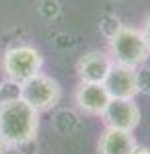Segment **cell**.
I'll return each instance as SVG.
<instances>
[{
    "instance_id": "1",
    "label": "cell",
    "mask_w": 150,
    "mask_h": 154,
    "mask_svg": "<svg viewBox=\"0 0 150 154\" xmlns=\"http://www.w3.org/2000/svg\"><path fill=\"white\" fill-rule=\"evenodd\" d=\"M39 131V113L21 97L0 101V138L8 148H19L33 142Z\"/></svg>"
},
{
    "instance_id": "2",
    "label": "cell",
    "mask_w": 150,
    "mask_h": 154,
    "mask_svg": "<svg viewBox=\"0 0 150 154\" xmlns=\"http://www.w3.org/2000/svg\"><path fill=\"white\" fill-rule=\"evenodd\" d=\"M109 56L113 64L138 70L150 58V45L144 39L142 31L130 25H117L109 33Z\"/></svg>"
},
{
    "instance_id": "3",
    "label": "cell",
    "mask_w": 150,
    "mask_h": 154,
    "mask_svg": "<svg viewBox=\"0 0 150 154\" xmlns=\"http://www.w3.org/2000/svg\"><path fill=\"white\" fill-rule=\"evenodd\" d=\"M43 68V56L33 45H14L2 56V74L12 84L21 86Z\"/></svg>"
},
{
    "instance_id": "4",
    "label": "cell",
    "mask_w": 150,
    "mask_h": 154,
    "mask_svg": "<svg viewBox=\"0 0 150 154\" xmlns=\"http://www.w3.org/2000/svg\"><path fill=\"white\" fill-rule=\"evenodd\" d=\"M19 97L23 99L29 107H33L37 113L49 111L60 103L62 99V86L56 78L47 76L43 72L35 74L27 82L19 86Z\"/></svg>"
},
{
    "instance_id": "5",
    "label": "cell",
    "mask_w": 150,
    "mask_h": 154,
    "mask_svg": "<svg viewBox=\"0 0 150 154\" xmlns=\"http://www.w3.org/2000/svg\"><path fill=\"white\" fill-rule=\"evenodd\" d=\"M140 107L136 105L134 99H111L103 113V121L107 128L113 130H126L134 131L140 125Z\"/></svg>"
},
{
    "instance_id": "6",
    "label": "cell",
    "mask_w": 150,
    "mask_h": 154,
    "mask_svg": "<svg viewBox=\"0 0 150 154\" xmlns=\"http://www.w3.org/2000/svg\"><path fill=\"white\" fill-rule=\"evenodd\" d=\"M74 101L82 113L92 117H103L107 105L111 103V97L103 82H78L74 91Z\"/></svg>"
},
{
    "instance_id": "7",
    "label": "cell",
    "mask_w": 150,
    "mask_h": 154,
    "mask_svg": "<svg viewBox=\"0 0 150 154\" xmlns=\"http://www.w3.org/2000/svg\"><path fill=\"white\" fill-rule=\"evenodd\" d=\"M103 84L111 99H136V95L140 93L138 72L134 68L119 66V64H113Z\"/></svg>"
},
{
    "instance_id": "8",
    "label": "cell",
    "mask_w": 150,
    "mask_h": 154,
    "mask_svg": "<svg viewBox=\"0 0 150 154\" xmlns=\"http://www.w3.org/2000/svg\"><path fill=\"white\" fill-rule=\"evenodd\" d=\"M111 68H113L111 56L107 51H101V49H92L89 54H84L76 64V72H78L80 82H105Z\"/></svg>"
},
{
    "instance_id": "9",
    "label": "cell",
    "mask_w": 150,
    "mask_h": 154,
    "mask_svg": "<svg viewBox=\"0 0 150 154\" xmlns=\"http://www.w3.org/2000/svg\"><path fill=\"white\" fill-rule=\"evenodd\" d=\"M138 142L134 138V131L105 128L99 138V154H134Z\"/></svg>"
},
{
    "instance_id": "10",
    "label": "cell",
    "mask_w": 150,
    "mask_h": 154,
    "mask_svg": "<svg viewBox=\"0 0 150 154\" xmlns=\"http://www.w3.org/2000/svg\"><path fill=\"white\" fill-rule=\"evenodd\" d=\"M140 31H142V35H144V39L148 41V45H150V17L146 19V21H144V27H142Z\"/></svg>"
},
{
    "instance_id": "11",
    "label": "cell",
    "mask_w": 150,
    "mask_h": 154,
    "mask_svg": "<svg viewBox=\"0 0 150 154\" xmlns=\"http://www.w3.org/2000/svg\"><path fill=\"white\" fill-rule=\"evenodd\" d=\"M134 154H150V148H144V146H138V148L134 150Z\"/></svg>"
},
{
    "instance_id": "12",
    "label": "cell",
    "mask_w": 150,
    "mask_h": 154,
    "mask_svg": "<svg viewBox=\"0 0 150 154\" xmlns=\"http://www.w3.org/2000/svg\"><path fill=\"white\" fill-rule=\"evenodd\" d=\"M6 150H11V148H8V144H6L4 140H2V138H0V154H4Z\"/></svg>"
}]
</instances>
